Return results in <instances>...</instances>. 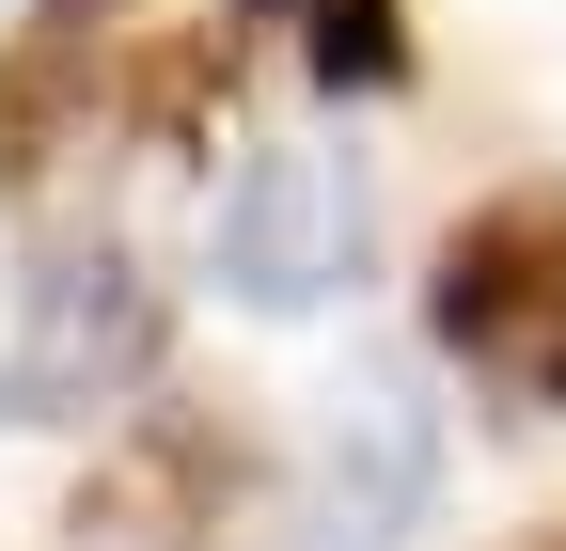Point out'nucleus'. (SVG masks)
<instances>
[{"label": "nucleus", "instance_id": "obj_6", "mask_svg": "<svg viewBox=\"0 0 566 551\" xmlns=\"http://www.w3.org/2000/svg\"><path fill=\"white\" fill-rule=\"evenodd\" d=\"M237 505V426H205V409H142V441L80 489V536L95 520H158V536H221Z\"/></svg>", "mask_w": 566, "mask_h": 551}, {"label": "nucleus", "instance_id": "obj_3", "mask_svg": "<svg viewBox=\"0 0 566 551\" xmlns=\"http://www.w3.org/2000/svg\"><path fill=\"white\" fill-rule=\"evenodd\" d=\"M441 505V409L409 363H346L300 441V551H394Z\"/></svg>", "mask_w": 566, "mask_h": 551}, {"label": "nucleus", "instance_id": "obj_2", "mask_svg": "<svg viewBox=\"0 0 566 551\" xmlns=\"http://www.w3.org/2000/svg\"><path fill=\"white\" fill-rule=\"evenodd\" d=\"M174 363V300L126 237H48L32 284H17V331H0V409L17 426H95L142 378Z\"/></svg>", "mask_w": 566, "mask_h": 551}, {"label": "nucleus", "instance_id": "obj_7", "mask_svg": "<svg viewBox=\"0 0 566 551\" xmlns=\"http://www.w3.org/2000/svg\"><path fill=\"white\" fill-rule=\"evenodd\" d=\"M221 17H300L331 95H394L409 80V0H221Z\"/></svg>", "mask_w": 566, "mask_h": 551}, {"label": "nucleus", "instance_id": "obj_4", "mask_svg": "<svg viewBox=\"0 0 566 551\" xmlns=\"http://www.w3.org/2000/svg\"><path fill=\"white\" fill-rule=\"evenodd\" d=\"M363 252H378V189L315 158V143H268L237 189H221V221H205V268L252 300V315H315L363 284Z\"/></svg>", "mask_w": 566, "mask_h": 551}, {"label": "nucleus", "instance_id": "obj_5", "mask_svg": "<svg viewBox=\"0 0 566 551\" xmlns=\"http://www.w3.org/2000/svg\"><path fill=\"white\" fill-rule=\"evenodd\" d=\"M111 95V17H80V0H48V17L0 48V189H32L63 158V126H80Z\"/></svg>", "mask_w": 566, "mask_h": 551}, {"label": "nucleus", "instance_id": "obj_9", "mask_svg": "<svg viewBox=\"0 0 566 551\" xmlns=\"http://www.w3.org/2000/svg\"><path fill=\"white\" fill-rule=\"evenodd\" d=\"M80 17H126V0H80Z\"/></svg>", "mask_w": 566, "mask_h": 551}, {"label": "nucleus", "instance_id": "obj_10", "mask_svg": "<svg viewBox=\"0 0 566 551\" xmlns=\"http://www.w3.org/2000/svg\"><path fill=\"white\" fill-rule=\"evenodd\" d=\"M535 551H566V536H535Z\"/></svg>", "mask_w": 566, "mask_h": 551}, {"label": "nucleus", "instance_id": "obj_8", "mask_svg": "<svg viewBox=\"0 0 566 551\" xmlns=\"http://www.w3.org/2000/svg\"><path fill=\"white\" fill-rule=\"evenodd\" d=\"M221 80H237V32H174V48H158V80H142V143L189 158V143H205V111H221Z\"/></svg>", "mask_w": 566, "mask_h": 551}, {"label": "nucleus", "instance_id": "obj_1", "mask_svg": "<svg viewBox=\"0 0 566 551\" xmlns=\"http://www.w3.org/2000/svg\"><path fill=\"white\" fill-rule=\"evenodd\" d=\"M424 331L488 409L551 426L566 409V189H488L424 268Z\"/></svg>", "mask_w": 566, "mask_h": 551}]
</instances>
